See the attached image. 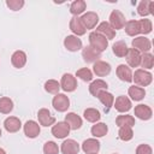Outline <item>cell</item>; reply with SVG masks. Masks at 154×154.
Returning <instances> with one entry per match:
<instances>
[{
  "label": "cell",
  "mask_w": 154,
  "mask_h": 154,
  "mask_svg": "<svg viewBox=\"0 0 154 154\" xmlns=\"http://www.w3.org/2000/svg\"><path fill=\"white\" fill-rule=\"evenodd\" d=\"M89 43H90L89 46L91 48H94L95 51L101 53V52H103L107 48L108 40L105 36H102L101 34H99L96 31H93V32L89 34Z\"/></svg>",
  "instance_id": "obj_1"
},
{
  "label": "cell",
  "mask_w": 154,
  "mask_h": 154,
  "mask_svg": "<svg viewBox=\"0 0 154 154\" xmlns=\"http://www.w3.org/2000/svg\"><path fill=\"white\" fill-rule=\"evenodd\" d=\"M132 81L140 87H147V85H149L152 83L153 76H152V73L149 71L143 70V69H138L132 75Z\"/></svg>",
  "instance_id": "obj_2"
},
{
  "label": "cell",
  "mask_w": 154,
  "mask_h": 154,
  "mask_svg": "<svg viewBox=\"0 0 154 154\" xmlns=\"http://www.w3.org/2000/svg\"><path fill=\"white\" fill-rule=\"evenodd\" d=\"M125 16L119 11V10H113L109 14V25L114 29V30H119V29H124L125 26Z\"/></svg>",
  "instance_id": "obj_3"
},
{
  "label": "cell",
  "mask_w": 154,
  "mask_h": 154,
  "mask_svg": "<svg viewBox=\"0 0 154 154\" xmlns=\"http://www.w3.org/2000/svg\"><path fill=\"white\" fill-rule=\"evenodd\" d=\"M52 105H53V107H54L55 111H58V112H65L70 107V100H69V97L65 94L58 93L53 97Z\"/></svg>",
  "instance_id": "obj_4"
},
{
  "label": "cell",
  "mask_w": 154,
  "mask_h": 154,
  "mask_svg": "<svg viewBox=\"0 0 154 154\" xmlns=\"http://www.w3.org/2000/svg\"><path fill=\"white\" fill-rule=\"evenodd\" d=\"M131 45H132V48L136 49V51H138L140 53L141 52L142 53H148V51H150V48H152V43H150L149 38H147L144 36H137V37H135L132 40Z\"/></svg>",
  "instance_id": "obj_5"
},
{
  "label": "cell",
  "mask_w": 154,
  "mask_h": 154,
  "mask_svg": "<svg viewBox=\"0 0 154 154\" xmlns=\"http://www.w3.org/2000/svg\"><path fill=\"white\" fill-rule=\"evenodd\" d=\"M60 88L64 91H75L77 88V79L75 76H72L71 73H64L60 81Z\"/></svg>",
  "instance_id": "obj_6"
},
{
  "label": "cell",
  "mask_w": 154,
  "mask_h": 154,
  "mask_svg": "<svg viewBox=\"0 0 154 154\" xmlns=\"http://www.w3.org/2000/svg\"><path fill=\"white\" fill-rule=\"evenodd\" d=\"M82 20V24L84 25L85 30L88 29H94L99 22V16L97 13L93 12V11H88L87 13H84L82 17H79Z\"/></svg>",
  "instance_id": "obj_7"
},
{
  "label": "cell",
  "mask_w": 154,
  "mask_h": 154,
  "mask_svg": "<svg viewBox=\"0 0 154 154\" xmlns=\"http://www.w3.org/2000/svg\"><path fill=\"white\" fill-rule=\"evenodd\" d=\"M70 126L65 122H58L52 126V135L57 138H65L70 134Z\"/></svg>",
  "instance_id": "obj_8"
},
{
  "label": "cell",
  "mask_w": 154,
  "mask_h": 154,
  "mask_svg": "<svg viewBox=\"0 0 154 154\" xmlns=\"http://www.w3.org/2000/svg\"><path fill=\"white\" fill-rule=\"evenodd\" d=\"M37 118H38V123L42 126H51L55 123V118L51 114V112L47 108H41L37 112Z\"/></svg>",
  "instance_id": "obj_9"
},
{
  "label": "cell",
  "mask_w": 154,
  "mask_h": 154,
  "mask_svg": "<svg viewBox=\"0 0 154 154\" xmlns=\"http://www.w3.org/2000/svg\"><path fill=\"white\" fill-rule=\"evenodd\" d=\"M23 130L26 137L29 138H35L40 135V125L35 120H28L23 125Z\"/></svg>",
  "instance_id": "obj_10"
},
{
  "label": "cell",
  "mask_w": 154,
  "mask_h": 154,
  "mask_svg": "<svg viewBox=\"0 0 154 154\" xmlns=\"http://www.w3.org/2000/svg\"><path fill=\"white\" fill-rule=\"evenodd\" d=\"M64 46L70 52H77L82 48V41L75 35H69L64 40Z\"/></svg>",
  "instance_id": "obj_11"
},
{
  "label": "cell",
  "mask_w": 154,
  "mask_h": 154,
  "mask_svg": "<svg viewBox=\"0 0 154 154\" xmlns=\"http://www.w3.org/2000/svg\"><path fill=\"white\" fill-rule=\"evenodd\" d=\"M82 58L85 63H96L101 58V53L91 48L90 46H87L82 51Z\"/></svg>",
  "instance_id": "obj_12"
},
{
  "label": "cell",
  "mask_w": 154,
  "mask_h": 154,
  "mask_svg": "<svg viewBox=\"0 0 154 154\" xmlns=\"http://www.w3.org/2000/svg\"><path fill=\"white\" fill-rule=\"evenodd\" d=\"M82 150L85 154H97L100 150V142L96 138H88L82 143Z\"/></svg>",
  "instance_id": "obj_13"
},
{
  "label": "cell",
  "mask_w": 154,
  "mask_h": 154,
  "mask_svg": "<svg viewBox=\"0 0 154 154\" xmlns=\"http://www.w3.org/2000/svg\"><path fill=\"white\" fill-rule=\"evenodd\" d=\"M63 154H78L79 152V144L72 140V138H67L61 143L60 147Z\"/></svg>",
  "instance_id": "obj_14"
},
{
  "label": "cell",
  "mask_w": 154,
  "mask_h": 154,
  "mask_svg": "<svg viewBox=\"0 0 154 154\" xmlns=\"http://www.w3.org/2000/svg\"><path fill=\"white\" fill-rule=\"evenodd\" d=\"M70 30L75 34V36H82L85 34V28L84 25L82 24V20L79 17L77 16H73L71 19H70Z\"/></svg>",
  "instance_id": "obj_15"
},
{
  "label": "cell",
  "mask_w": 154,
  "mask_h": 154,
  "mask_svg": "<svg viewBox=\"0 0 154 154\" xmlns=\"http://www.w3.org/2000/svg\"><path fill=\"white\" fill-rule=\"evenodd\" d=\"M113 103H114V108L118 112H120V113H125V112L130 111L131 109V106H132L130 99L128 96H124V95L118 96L116 99V102H113Z\"/></svg>",
  "instance_id": "obj_16"
},
{
  "label": "cell",
  "mask_w": 154,
  "mask_h": 154,
  "mask_svg": "<svg viewBox=\"0 0 154 154\" xmlns=\"http://www.w3.org/2000/svg\"><path fill=\"white\" fill-rule=\"evenodd\" d=\"M96 32L105 36L107 40H112L116 37V30L109 25L108 22H102L96 26Z\"/></svg>",
  "instance_id": "obj_17"
},
{
  "label": "cell",
  "mask_w": 154,
  "mask_h": 154,
  "mask_svg": "<svg viewBox=\"0 0 154 154\" xmlns=\"http://www.w3.org/2000/svg\"><path fill=\"white\" fill-rule=\"evenodd\" d=\"M93 71L96 76L99 77H103V76H107L109 75L111 72V65L106 61H102V60H97L96 63H94L93 65Z\"/></svg>",
  "instance_id": "obj_18"
},
{
  "label": "cell",
  "mask_w": 154,
  "mask_h": 154,
  "mask_svg": "<svg viewBox=\"0 0 154 154\" xmlns=\"http://www.w3.org/2000/svg\"><path fill=\"white\" fill-rule=\"evenodd\" d=\"M135 116L141 120H149L153 116V112L149 106L141 103L135 107Z\"/></svg>",
  "instance_id": "obj_19"
},
{
  "label": "cell",
  "mask_w": 154,
  "mask_h": 154,
  "mask_svg": "<svg viewBox=\"0 0 154 154\" xmlns=\"http://www.w3.org/2000/svg\"><path fill=\"white\" fill-rule=\"evenodd\" d=\"M4 128L7 132H17L22 128L20 119L17 117H8L4 122Z\"/></svg>",
  "instance_id": "obj_20"
},
{
  "label": "cell",
  "mask_w": 154,
  "mask_h": 154,
  "mask_svg": "<svg viewBox=\"0 0 154 154\" xmlns=\"http://www.w3.org/2000/svg\"><path fill=\"white\" fill-rule=\"evenodd\" d=\"M125 58H126L129 66H131V67H137L141 64V53L134 48H129Z\"/></svg>",
  "instance_id": "obj_21"
},
{
  "label": "cell",
  "mask_w": 154,
  "mask_h": 154,
  "mask_svg": "<svg viewBox=\"0 0 154 154\" xmlns=\"http://www.w3.org/2000/svg\"><path fill=\"white\" fill-rule=\"evenodd\" d=\"M107 88H108V85H107V83H106L105 81H102V79H96V81H93V82L90 83V85H89V91H90V94H91L93 96L96 97L101 91L107 90Z\"/></svg>",
  "instance_id": "obj_22"
},
{
  "label": "cell",
  "mask_w": 154,
  "mask_h": 154,
  "mask_svg": "<svg viewBox=\"0 0 154 154\" xmlns=\"http://www.w3.org/2000/svg\"><path fill=\"white\" fill-rule=\"evenodd\" d=\"M65 123L70 126V129L72 130H78L82 126V118L79 116H77L73 112H70L65 116Z\"/></svg>",
  "instance_id": "obj_23"
},
{
  "label": "cell",
  "mask_w": 154,
  "mask_h": 154,
  "mask_svg": "<svg viewBox=\"0 0 154 154\" xmlns=\"http://www.w3.org/2000/svg\"><path fill=\"white\" fill-rule=\"evenodd\" d=\"M117 76L123 82H132V72L129 66L125 64H120L117 67Z\"/></svg>",
  "instance_id": "obj_24"
},
{
  "label": "cell",
  "mask_w": 154,
  "mask_h": 154,
  "mask_svg": "<svg viewBox=\"0 0 154 154\" xmlns=\"http://www.w3.org/2000/svg\"><path fill=\"white\" fill-rule=\"evenodd\" d=\"M11 63L14 67L22 69L26 64V54L23 51H16L11 57Z\"/></svg>",
  "instance_id": "obj_25"
},
{
  "label": "cell",
  "mask_w": 154,
  "mask_h": 154,
  "mask_svg": "<svg viewBox=\"0 0 154 154\" xmlns=\"http://www.w3.org/2000/svg\"><path fill=\"white\" fill-rule=\"evenodd\" d=\"M112 51H113V53H114L117 57L124 58V57H126L129 48H128V46H126V43H125L124 41H117V42L112 46Z\"/></svg>",
  "instance_id": "obj_26"
},
{
  "label": "cell",
  "mask_w": 154,
  "mask_h": 154,
  "mask_svg": "<svg viewBox=\"0 0 154 154\" xmlns=\"http://www.w3.org/2000/svg\"><path fill=\"white\" fill-rule=\"evenodd\" d=\"M128 93H129V96L134 101H141L144 97V95H146V90L142 87H135V85L129 87Z\"/></svg>",
  "instance_id": "obj_27"
},
{
  "label": "cell",
  "mask_w": 154,
  "mask_h": 154,
  "mask_svg": "<svg viewBox=\"0 0 154 154\" xmlns=\"http://www.w3.org/2000/svg\"><path fill=\"white\" fill-rule=\"evenodd\" d=\"M100 101H101V103L108 109V108H111L112 106H113V102H114V96L111 94V93H108L107 90H105V91H101L97 96H96Z\"/></svg>",
  "instance_id": "obj_28"
},
{
  "label": "cell",
  "mask_w": 154,
  "mask_h": 154,
  "mask_svg": "<svg viewBox=\"0 0 154 154\" xmlns=\"http://www.w3.org/2000/svg\"><path fill=\"white\" fill-rule=\"evenodd\" d=\"M116 124L119 128H122V126H130V128H132L135 125V118L132 116H129V114H122V116L117 117Z\"/></svg>",
  "instance_id": "obj_29"
},
{
  "label": "cell",
  "mask_w": 154,
  "mask_h": 154,
  "mask_svg": "<svg viewBox=\"0 0 154 154\" xmlns=\"http://www.w3.org/2000/svg\"><path fill=\"white\" fill-rule=\"evenodd\" d=\"M85 7H87V4H85L84 0H76V1H73L70 5V12L73 16H77L78 17V14H81V13L84 12Z\"/></svg>",
  "instance_id": "obj_30"
},
{
  "label": "cell",
  "mask_w": 154,
  "mask_h": 154,
  "mask_svg": "<svg viewBox=\"0 0 154 154\" xmlns=\"http://www.w3.org/2000/svg\"><path fill=\"white\" fill-rule=\"evenodd\" d=\"M108 132V126L105 123H96L91 126V135L94 137H103Z\"/></svg>",
  "instance_id": "obj_31"
},
{
  "label": "cell",
  "mask_w": 154,
  "mask_h": 154,
  "mask_svg": "<svg viewBox=\"0 0 154 154\" xmlns=\"http://www.w3.org/2000/svg\"><path fill=\"white\" fill-rule=\"evenodd\" d=\"M125 32L129 36H136L140 34V26H138V20H129L125 23Z\"/></svg>",
  "instance_id": "obj_32"
},
{
  "label": "cell",
  "mask_w": 154,
  "mask_h": 154,
  "mask_svg": "<svg viewBox=\"0 0 154 154\" xmlns=\"http://www.w3.org/2000/svg\"><path fill=\"white\" fill-rule=\"evenodd\" d=\"M12 109H13V101L6 96L0 97V113L8 114Z\"/></svg>",
  "instance_id": "obj_33"
},
{
  "label": "cell",
  "mask_w": 154,
  "mask_h": 154,
  "mask_svg": "<svg viewBox=\"0 0 154 154\" xmlns=\"http://www.w3.org/2000/svg\"><path fill=\"white\" fill-rule=\"evenodd\" d=\"M83 116H84V119H85L87 122H90V123H96V122L101 118L100 112H99L96 108H87V109L84 111Z\"/></svg>",
  "instance_id": "obj_34"
},
{
  "label": "cell",
  "mask_w": 154,
  "mask_h": 154,
  "mask_svg": "<svg viewBox=\"0 0 154 154\" xmlns=\"http://www.w3.org/2000/svg\"><path fill=\"white\" fill-rule=\"evenodd\" d=\"M140 65L142 67H144V69L150 70L153 67V65H154V57H153V54H150V53H143V54H141V64Z\"/></svg>",
  "instance_id": "obj_35"
},
{
  "label": "cell",
  "mask_w": 154,
  "mask_h": 154,
  "mask_svg": "<svg viewBox=\"0 0 154 154\" xmlns=\"http://www.w3.org/2000/svg\"><path fill=\"white\" fill-rule=\"evenodd\" d=\"M60 89V83L55 79H48L45 83V90L49 94H58Z\"/></svg>",
  "instance_id": "obj_36"
},
{
  "label": "cell",
  "mask_w": 154,
  "mask_h": 154,
  "mask_svg": "<svg viewBox=\"0 0 154 154\" xmlns=\"http://www.w3.org/2000/svg\"><path fill=\"white\" fill-rule=\"evenodd\" d=\"M118 136H119V138L122 141H130L134 137L132 128H130V126H122V128H119Z\"/></svg>",
  "instance_id": "obj_37"
},
{
  "label": "cell",
  "mask_w": 154,
  "mask_h": 154,
  "mask_svg": "<svg viewBox=\"0 0 154 154\" xmlns=\"http://www.w3.org/2000/svg\"><path fill=\"white\" fill-rule=\"evenodd\" d=\"M138 26H140V34H149L153 29V25H152V22L150 19H147V18H143V19H140L138 20Z\"/></svg>",
  "instance_id": "obj_38"
},
{
  "label": "cell",
  "mask_w": 154,
  "mask_h": 154,
  "mask_svg": "<svg viewBox=\"0 0 154 154\" xmlns=\"http://www.w3.org/2000/svg\"><path fill=\"white\" fill-rule=\"evenodd\" d=\"M149 6H150V1L149 0H142L137 6V13L140 16H142V17H146V16L150 14Z\"/></svg>",
  "instance_id": "obj_39"
},
{
  "label": "cell",
  "mask_w": 154,
  "mask_h": 154,
  "mask_svg": "<svg viewBox=\"0 0 154 154\" xmlns=\"http://www.w3.org/2000/svg\"><path fill=\"white\" fill-rule=\"evenodd\" d=\"M76 76L79 77V78H81L82 81H84V82H89V81L93 79V72H91L88 67H83V69L77 70Z\"/></svg>",
  "instance_id": "obj_40"
},
{
  "label": "cell",
  "mask_w": 154,
  "mask_h": 154,
  "mask_svg": "<svg viewBox=\"0 0 154 154\" xmlns=\"http://www.w3.org/2000/svg\"><path fill=\"white\" fill-rule=\"evenodd\" d=\"M43 153L45 154H58L59 153V147L55 142L48 141L43 144Z\"/></svg>",
  "instance_id": "obj_41"
},
{
  "label": "cell",
  "mask_w": 154,
  "mask_h": 154,
  "mask_svg": "<svg viewBox=\"0 0 154 154\" xmlns=\"http://www.w3.org/2000/svg\"><path fill=\"white\" fill-rule=\"evenodd\" d=\"M6 5L12 11H18L24 6V0H7Z\"/></svg>",
  "instance_id": "obj_42"
},
{
  "label": "cell",
  "mask_w": 154,
  "mask_h": 154,
  "mask_svg": "<svg viewBox=\"0 0 154 154\" xmlns=\"http://www.w3.org/2000/svg\"><path fill=\"white\" fill-rule=\"evenodd\" d=\"M152 153H153L152 147L148 144H140L136 148V154H152Z\"/></svg>",
  "instance_id": "obj_43"
},
{
  "label": "cell",
  "mask_w": 154,
  "mask_h": 154,
  "mask_svg": "<svg viewBox=\"0 0 154 154\" xmlns=\"http://www.w3.org/2000/svg\"><path fill=\"white\" fill-rule=\"evenodd\" d=\"M149 10H150V14H154V1H150Z\"/></svg>",
  "instance_id": "obj_44"
},
{
  "label": "cell",
  "mask_w": 154,
  "mask_h": 154,
  "mask_svg": "<svg viewBox=\"0 0 154 154\" xmlns=\"http://www.w3.org/2000/svg\"><path fill=\"white\" fill-rule=\"evenodd\" d=\"M0 154H6V152H5L2 148H0Z\"/></svg>",
  "instance_id": "obj_45"
},
{
  "label": "cell",
  "mask_w": 154,
  "mask_h": 154,
  "mask_svg": "<svg viewBox=\"0 0 154 154\" xmlns=\"http://www.w3.org/2000/svg\"><path fill=\"white\" fill-rule=\"evenodd\" d=\"M0 137H1V129H0Z\"/></svg>",
  "instance_id": "obj_46"
},
{
  "label": "cell",
  "mask_w": 154,
  "mask_h": 154,
  "mask_svg": "<svg viewBox=\"0 0 154 154\" xmlns=\"http://www.w3.org/2000/svg\"><path fill=\"white\" fill-rule=\"evenodd\" d=\"M114 154H117V153H114Z\"/></svg>",
  "instance_id": "obj_47"
}]
</instances>
